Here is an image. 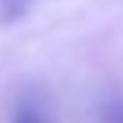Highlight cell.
I'll use <instances>...</instances> for the list:
<instances>
[{
    "label": "cell",
    "mask_w": 123,
    "mask_h": 123,
    "mask_svg": "<svg viewBox=\"0 0 123 123\" xmlns=\"http://www.w3.org/2000/svg\"><path fill=\"white\" fill-rule=\"evenodd\" d=\"M29 3H31V0H0V13H3L5 18H13V16H18V13L24 11Z\"/></svg>",
    "instance_id": "2"
},
{
    "label": "cell",
    "mask_w": 123,
    "mask_h": 123,
    "mask_svg": "<svg viewBox=\"0 0 123 123\" xmlns=\"http://www.w3.org/2000/svg\"><path fill=\"white\" fill-rule=\"evenodd\" d=\"M13 123H45V121H42V115H39L34 107H21V110L16 113V121Z\"/></svg>",
    "instance_id": "3"
},
{
    "label": "cell",
    "mask_w": 123,
    "mask_h": 123,
    "mask_svg": "<svg viewBox=\"0 0 123 123\" xmlns=\"http://www.w3.org/2000/svg\"><path fill=\"white\" fill-rule=\"evenodd\" d=\"M102 121L105 123H123V99L107 102L102 110Z\"/></svg>",
    "instance_id": "1"
}]
</instances>
